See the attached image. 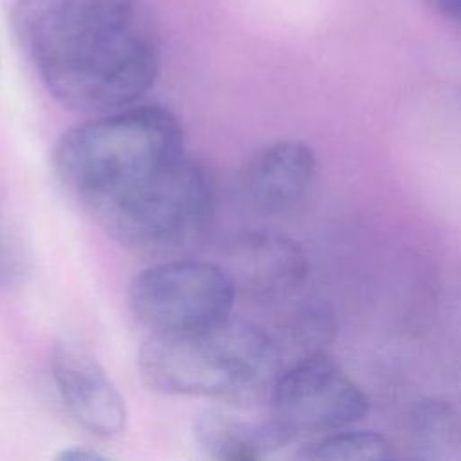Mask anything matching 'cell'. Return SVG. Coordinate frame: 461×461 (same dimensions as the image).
Segmentation results:
<instances>
[{"label":"cell","instance_id":"7a4b0ae2","mask_svg":"<svg viewBox=\"0 0 461 461\" xmlns=\"http://www.w3.org/2000/svg\"><path fill=\"white\" fill-rule=\"evenodd\" d=\"M137 362L144 384L160 394L236 405L268 402L283 369L277 342L256 324L232 317L187 333H151Z\"/></svg>","mask_w":461,"mask_h":461},{"label":"cell","instance_id":"52a82bcc","mask_svg":"<svg viewBox=\"0 0 461 461\" xmlns=\"http://www.w3.org/2000/svg\"><path fill=\"white\" fill-rule=\"evenodd\" d=\"M230 277L236 294L258 303L292 297L308 279L310 261L292 238L270 230H249L232 236L218 261Z\"/></svg>","mask_w":461,"mask_h":461},{"label":"cell","instance_id":"7c38bea8","mask_svg":"<svg viewBox=\"0 0 461 461\" xmlns=\"http://www.w3.org/2000/svg\"><path fill=\"white\" fill-rule=\"evenodd\" d=\"M297 456L324 461H378L393 459L398 454L393 441L384 434L346 427L306 439L299 447Z\"/></svg>","mask_w":461,"mask_h":461},{"label":"cell","instance_id":"8fae6325","mask_svg":"<svg viewBox=\"0 0 461 461\" xmlns=\"http://www.w3.org/2000/svg\"><path fill=\"white\" fill-rule=\"evenodd\" d=\"M411 434L425 456L447 457L461 448V412L445 398H421L411 411Z\"/></svg>","mask_w":461,"mask_h":461},{"label":"cell","instance_id":"3957f363","mask_svg":"<svg viewBox=\"0 0 461 461\" xmlns=\"http://www.w3.org/2000/svg\"><path fill=\"white\" fill-rule=\"evenodd\" d=\"M184 155L182 124L171 110L131 104L65 131L54 146L52 169L63 187L92 209Z\"/></svg>","mask_w":461,"mask_h":461},{"label":"cell","instance_id":"277c9868","mask_svg":"<svg viewBox=\"0 0 461 461\" xmlns=\"http://www.w3.org/2000/svg\"><path fill=\"white\" fill-rule=\"evenodd\" d=\"M212 209L207 173L184 155L88 211L117 243L140 252H167L198 241Z\"/></svg>","mask_w":461,"mask_h":461},{"label":"cell","instance_id":"9c48e42d","mask_svg":"<svg viewBox=\"0 0 461 461\" xmlns=\"http://www.w3.org/2000/svg\"><path fill=\"white\" fill-rule=\"evenodd\" d=\"M50 373L67 411L85 430L104 439L124 432V398L94 357L68 340H58L50 349Z\"/></svg>","mask_w":461,"mask_h":461},{"label":"cell","instance_id":"30bf717a","mask_svg":"<svg viewBox=\"0 0 461 461\" xmlns=\"http://www.w3.org/2000/svg\"><path fill=\"white\" fill-rule=\"evenodd\" d=\"M193 438L200 452L216 461H254L272 450L265 423L254 425L223 409L200 412Z\"/></svg>","mask_w":461,"mask_h":461},{"label":"cell","instance_id":"8992f818","mask_svg":"<svg viewBox=\"0 0 461 461\" xmlns=\"http://www.w3.org/2000/svg\"><path fill=\"white\" fill-rule=\"evenodd\" d=\"M236 288L220 263L173 259L139 272L128 290L133 317L151 333H187L230 317Z\"/></svg>","mask_w":461,"mask_h":461},{"label":"cell","instance_id":"5bb4252c","mask_svg":"<svg viewBox=\"0 0 461 461\" xmlns=\"http://www.w3.org/2000/svg\"><path fill=\"white\" fill-rule=\"evenodd\" d=\"M58 459H72V461H101V459H108L106 454L88 447V445H72L67 448H61V452L58 454Z\"/></svg>","mask_w":461,"mask_h":461},{"label":"cell","instance_id":"5b68a950","mask_svg":"<svg viewBox=\"0 0 461 461\" xmlns=\"http://www.w3.org/2000/svg\"><path fill=\"white\" fill-rule=\"evenodd\" d=\"M268 403L272 448L351 427L369 412L364 389L326 351L301 355L281 369Z\"/></svg>","mask_w":461,"mask_h":461},{"label":"cell","instance_id":"ba28073f","mask_svg":"<svg viewBox=\"0 0 461 461\" xmlns=\"http://www.w3.org/2000/svg\"><path fill=\"white\" fill-rule=\"evenodd\" d=\"M319 160L312 146L295 139L270 142L243 166L240 191L250 211L261 216L295 212L313 193Z\"/></svg>","mask_w":461,"mask_h":461},{"label":"cell","instance_id":"6da1fadb","mask_svg":"<svg viewBox=\"0 0 461 461\" xmlns=\"http://www.w3.org/2000/svg\"><path fill=\"white\" fill-rule=\"evenodd\" d=\"M11 20L47 90L72 110L137 104L158 77V34L142 0H16Z\"/></svg>","mask_w":461,"mask_h":461},{"label":"cell","instance_id":"9a60e30c","mask_svg":"<svg viewBox=\"0 0 461 461\" xmlns=\"http://www.w3.org/2000/svg\"><path fill=\"white\" fill-rule=\"evenodd\" d=\"M430 4L439 14L461 25V0H430Z\"/></svg>","mask_w":461,"mask_h":461},{"label":"cell","instance_id":"4fadbf2b","mask_svg":"<svg viewBox=\"0 0 461 461\" xmlns=\"http://www.w3.org/2000/svg\"><path fill=\"white\" fill-rule=\"evenodd\" d=\"M335 319L333 313L321 304H308L299 308L285 326L288 342L299 349L301 355L324 351L322 348L333 339Z\"/></svg>","mask_w":461,"mask_h":461}]
</instances>
